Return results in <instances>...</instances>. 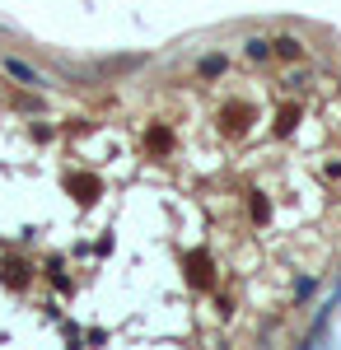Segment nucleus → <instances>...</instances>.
<instances>
[{
	"label": "nucleus",
	"mask_w": 341,
	"mask_h": 350,
	"mask_svg": "<svg viewBox=\"0 0 341 350\" xmlns=\"http://www.w3.org/2000/svg\"><path fill=\"white\" fill-rule=\"evenodd\" d=\"M66 191H71L75 201H84V206H89V201H99L103 183H99L94 173H71V178H66Z\"/></svg>",
	"instance_id": "obj_1"
},
{
	"label": "nucleus",
	"mask_w": 341,
	"mask_h": 350,
	"mask_svg": "<svg viewBox=\"0 0 341 350\" xmlns=\"http://www.w3.org/2000/svg\"><path fill=\"white\" fill-rule=\"evenodd\" d=\"M187 280H192L197 290H206V285H210V257H206V252H192V257H187Z\"/></svg>",
	"instance_id": "obj_2"
},
{
	"label": "nucleus",
	"mask_w": 341,
	"mask_h": 350,
	"mask_svg": "<svg viewBox=\"0 0 341 350\" xmlns=\"http://www.w3.org/2000/svg\"><path fill=\"white\" fill-rule=\"evenodd\" d=\"M0 66H5V70H10V75H14V80H19V84H38V75H33V70H28L24 61H14V56H5V61H0Z\"/></svg>",
	"instance_id": "obj_3"
},
{
	"label": "nucleus",
	"mask_w": 341,
	"mask_h": 350,
	"mask_svg": "<svg viewBox=\"0 0 341 350\" xmlns=\"http://www.w3.org/2000/svg\"><path fill=\"white\" fill-rule=\"evenodd\" d=\"M253 219H257V224L271 219V201H266V196H253Z\"/></svg>",
	"instance_id": "obj_4"
},
{
	"label": "nucleus",
	"mask_w": 341,
	"mask_h": 350,
	"mask_svg": "<svg viewBox=\"0 0 341 350\" xmlns=\"http://www.w3.org/2000/svg\"><path fill=\"white\" fill-rule=\"evenodd\" d=\"M168 145H173V135L164 131V126H155V131H150V150H168Z\"/></svg>",
	"instance_id": "obj_5"
},
{
	"label": "nucleus",
	"mask_w": 341,
	"mask_h": 350,
	"mask_svg": "<svg viewBox=\"0 0 341 350\" xmlns=\"http://www.w3.org/2000/svg\"><path fill=\"white\" fill-rule=\"evenodd\" d=\"M276 52H281V56H290V61H294V56H299V42H294V38H281V42H276Z\"/></svg>",
	"instance_id": "obj_6"
},
{
	"label": "nucleus",
	"mask_w": 341,
	"mask_h": 350,
	"mask_svg": "<svg viewBox=\"0 0 341 350\" xmlns=\"http://www.w3.org/2000/svg\"><path fill=\"white\" fill-rule=\"evenodd\" d=\"M5 280H10V285H24V267H19V262H10V267H5Z\"/></svg>",
	"instance_id": "obj_7"
},
{
	"label": "nucleus",
	"mask_w": 341,
	"mask_h": 350,
	"mask_svg": "<svg viewBox=\"0 0 341 350\" xmlns=\"http://www.w3.org/2000/svg\"><path fill=\"white\" fill-rule=\"evenodd\" d=\"M201 70H206V75H215V70H225V61H220V56H206V61H201Z\"/></svg>",
	"instance_id": "obj_8"
},
{
	"label": "nucleus",
	"mask_w": 341,
	"mask_h": 350,
	"mask_svg": "<svg viewBox=\"0 0 341 350\" xmlns=\"http://www.w3.org/2000/svg\"><path fill=\"white\" fill-rule=\"evenodd\" d=\"M248 56H253V61H262V56H266V42H257V38H253V42H248Z\"/></svg>",
	"instance_id": "obj_9"
}]
</instances>
